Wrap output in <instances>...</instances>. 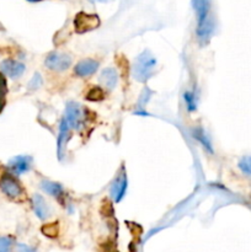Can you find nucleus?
Returning <instances> with one entry per match:
<instances>
[{
  "label": "nucleus",
  "mask_w": 251,
  "mask_h": 252,
  "mask_svg": "<svg viewBox=\"0 0 251 252\" xmlns=\"http://www.w3.org/2000/svg\"><path fill=\"white\" fill-rule=\"evenodd\" d=\"M197 16V37L201 44H207L214 32V20L211 16L212 0H192Z\"/></svg>",
  "instance_id": "f257e3e1"
},
{
  "label": "nucleus",
  "mask_w": 251,
  "mask_h": 252,
  "mask_svg": "<svg viewBox=\"0 0 251 252\" xmlns=\"http://www.w3.org/2000/svg\"><path fill=\"white\" fill-rule=\"evenodd\" d=\"M155 65H157V59L148 51L143 52L140 56H138V58L134 62L133 74H134L135 80L140 81V83H145L152 76Z\"/></svg>",
  "instance_id": "f03ea898"
},
{
  "label": "nucleus",
  "mask_w": 251,
  "mask_h": 252,
  "mask_svg": "<svg viewBox=\"0 0 251 252\" xmlns=\"http://www.w3.org/2000/svg\"><path fill=\"white\" fill-rule=\"evenodd\" d=\"M98 26H100V19L97 15L79 12L74 19V29L76 33H85V32L97 29Z\"/></svg>",
  "instance_id": "7ed1b4c3"
},
{
  "label": "nucleus",
  "mask_w": 251,
  "mask_h": 252,
  "mask_svg": "<svg viewBox=\"0 0 251 252\" xmlns=\"http://www.w3.org/2000/svg\"><path fill=\"white\" fill-rule=\"evenodd\" d=\"M47 68L54 71H63L71 65V57L65 53H51L44 61Z\"/></svg>",
  "instance_id": "20e7f679"
},
{
  "label": "nucleus",
  "mask_w": 251,
  "mask_h": 252,
  "mask_svg": "<svg viewBox=\"0 0 251 252\" xmlns=\"http://www.w3.org/2000/svg\"><path fill=\"white\" fill-rule=\"evenodd\" d=\"M0 189L10 198H17L22 194V189L19 182L10 175H4L0 179Z\"/></svg>",
  "instance_id": "39448f33"
},
{
  "label": "nucleus",
  "mask_w": 251,
  "mask_h": 252,
  "mask_svg": "<svg viewBox=\"0 0 251 252\" xmlns=\"http://www.w3.org/2000/svg\"><path fill=\"white\" fill-rule=\"evenodd\" d=\"M65 120L70 128H75V129L80 128V126L83 125V111L79 103L70 102L66 105Z\"/></svg>",
  "instance_id": "423d86ee"
},
{
  "label": "nucleus",
  "mask_w": 251,
  "mask_h": 252,
  "mask_svg": "<svg viewBox=\"0 0 251 252\" xmlns=\"http://www.w3.org/2000/svg\"><path fill=\"white\" fill-rule=\"evenodd\" d=\"M32 165V158L27 157V155H17V157L12 158L9 161V167L11 172L16 176L25 174V172L30 171Z\"/></svg>",
  "instance_id": "0eeeda50"
},
{
  "label": "nucleus",
  "mask_w": 251,
  "mask_h": 252,
  "mask_svg": "<svg viewBox=\"0 0 251 252\" xmlns=\"http://www.w3.org/2000/svg\"><path fill=\"white\" fill-rule=\"evenodd\" d=\"M127 175H126L125 171L121 172L112 184V186H111V197H112L116 203H120L123 197H125L126 191H127Z\"/></svg>",
  "instance_id": "6e6552de"
},
{
  "label": "nucleus",
  "mask_w": 251,
  "mask_h": 252,
  "mask_svg": "<svg viewBox=\"0 0 251 252\" xmlns=\"http://www.w3.org/2000/svg\"><path fill=\"white\" fill-rule=\"evenodd\" d=\"M1 71L11 79H16L21 76L25 71V65L20 62L12 61V59H5L0 65Z\"/></svg>",
  "instance_id": "1a4fd4ad"
},
{
  "label": "nucleus",
  "mask_w": 251,
  "mask_h": 252,
  "mask_svg": "<svg viewBox=\"0 0 251 252\" xmlns=\"http://www.w3.org/2000/svg\"><path fill=\"white\" fill-rule=\"evenodd\" d=\"M98 68V63L93 59H85V61L79 62L74 68L76 75L79 76H90L94 73H96Z\"/></svg>",
  "instance_id": "9d476101"
},
{
  "label": "nucleus",
  "mask_w": 251,
  "mask_h": 252,
  "mask_svg": "<svg viewBox=\"0 0 251 252\" xmlns=\"http://www.w3.org/2000/svg\"><path fill=\"white\" fill-rule=\"evenodd\" d=\"M32 206H33L34 214H36L41 220H44V219L48 218L49 207L41 194H34L33 198H32Z\"/></svg>",
  "instance_id": "9b49d317"
},
{
  "label": "nucleus",
  "mask_w": 251,
  "mask_h": 252,
  "mask_svg": "<svg viewBox=\"0 0 251 252\" xmlns=\"http://www.w3.org/2000/svg\"><path fill=\"white\" fill-rule=\"evenodd\" d=\"M69 129H70V126H69V123L66 122L65 117H64L61 122L58 142H57V153H58L59 159H62V157H63V145L64 143H66V135H68Z\"/></svg>",
  "instance_id": "f8f14e48"
},
{
  "label": "nucleus",
  "mask_w": 251,
  "mask_h": 252,
  "mask_svg": "<svg viewBox=\"0 0 251 252\" xmlns=\"http://www.w3.org/2000/svg\"><path fill=\"white\" fill-rule=\"evenodd\" d=\"M100 83L102 84L103 86H106L108 90H112V89L117 85V73H116L115 69H103L100 76Z\"/></svg>",
  "instance_id": "ddd939ff"
},
{
  "label": "nucleus",
  "mask_w": 251,
  "mask_h": 252,
  "mask_svg": "<svg viewBox=\"0 0 251 252\" xmlns=\"http://www.w3.org/2000/svg\"><path fill=\"white\" fill-rule=\"evenodd\" d=\"M41 187L44 192H47L51 196L59 198L61 196H63V187L61 184H57V182L52 181H42Z\"/></svg>",
  "instance_id": "4468645a"
},
{
  "label": "nucleus",
  "mask_w": 251,
  "mask_h": 252,
  "mask_svg": "<svg viewBox=\"0 0 251 252\" xmlns=\"http://www.w3.org/2000/svg\"><path fill=\"white\" fill-rule=\"evenodd\" d=\"M6 94H7V85L5 76L0 73V113L4 110L5 103H6Z\"/></svg>",
  "instance_id": "2eb2a0df"
},
{
  "label": "nucleus",
  "mask_w": 251,
  "mask_h": 252,
  "mask_svg": "<svg viewBox=\"0 0 251 252\" xmlns=\"http://www.w3.org/2000/svg\"><path fill=\"white\" fill-rule=\"evenodd\" d=\"M238 166L244 175L251 177V155H245L241 158L238 162Z\"/></svg>",
  "instance_id": "dca6fc26"
},
{
  "label": "nucleus",
  "mask_w": 251,
  "mask_h": 252,
  "mask_svg": "<svg viewBox=\"0 0 251 252\" xmlns=\"http://www.w3.org/2000/svg\"><path fill=\"white\" fill-rule=\"evenodd\" d=\"M193 137H196L197 139H198L199 142L202 143V145H203V147L206 148V149L208 150V152L211 153V154H212V153H213V148H212L211 140H209L208 138H207L206 133H204L203 130H202V129H197V130H194Z\"/></svg>",
  "instance_id": "f3484780"
},
{
  "label": "nucleus",
  "mask_w": 251,
  "mask_h": 252,
  "mask_svg": "<svg viewBox=\"0 0 251 252\" xmlns=\"http://www.w3.org/2000/svg\"><path fill=\"white\" fill-rule=\"evenodd\" d=\"M103 97H105L103 96V91L100 88L91 89L88 95H86V98L90 101H101Z\"/></svg>",
  "instance_id": "a211bd4d"
},
{
  "label": "nucleus",
  "mask_w": 251,
  "mask_h": 252,
  "mask_svg": "<svg viewBox=\"0 0 251 252\" xmlns=\"http://www.w3.org/2000/svg\"><path fill=\"white\" fill-rule=\"evenodd\" d=\"M185 102H186V107L188 111H194L196 110V98L194 95L191 93H185L184 94Z\"/></svg>",
  "instance_id": "6ab92c4d"
},
{
  "label": "nucleus",
  "mask_w": 251,
  "mask_h": 252,
  "mask_svg": "<svg viewBox=\"0 0 251 252\" xmlns=\"http://www.w3.org/2000/svg\"><path fill=\"white\" fill-rule=\"evenodd\" d=\"M42 231H43L44 235L49 236V238H54L57 235V233H58V225H57V223L51 224V225H46L43 226Z\"/></svg>",
  "instance_id": "aec40b11"
},
{
  "label": "nucleus",
  "mask_w": 251,
  "mask_h": 252,
  "mask_svg": "<svg viewBox=\"0 0 251 252\" xmlns=\"http://www.w3.org/2000/svg\"><path fill=\"white\" fill-rule=\"evenodd\" d=\"M12 240L7 236H0V252H6L10 250Z\"/></svg>",
  "instance_id": "412c9836"
},
{
  "label": "nucleus",
  "mask_w": 251,
  "mask_h": 252,
  "mask_svg": "<svg viewBox=\"0 0 251 252\" xmlns=\"http://www.w3.org/2000/svg\"><path fill=\"white\" fill-rule=\"evenodd\" d=\"M42 85V79L41 76H39V74H34L33 79L31 80V83H30V89H36V88H39V86Z\"/></svg>",
  "instance_id": "4be33fe9"
},
{
  "label": "nucleus",
  "mask_w": 251,
  "mask_h": 252,
  "mask_svg": "<svg viewBox=\"0 0 251 252\" xmlns=\"http://www.w3.org/2000/svg\"><path fill=\"white\" fill-rule=\"evenodd\" d=\"M27 1H31V2H37V1H42V0H27Z\"/></svg>",
  "instance_id": "5701e85b"
}]
</instances>
